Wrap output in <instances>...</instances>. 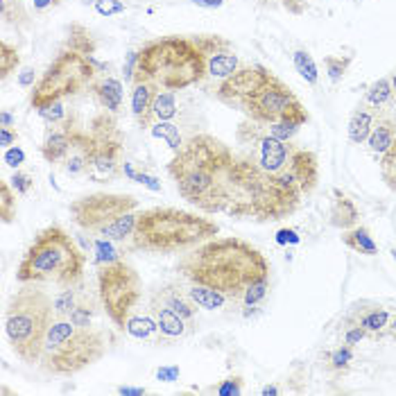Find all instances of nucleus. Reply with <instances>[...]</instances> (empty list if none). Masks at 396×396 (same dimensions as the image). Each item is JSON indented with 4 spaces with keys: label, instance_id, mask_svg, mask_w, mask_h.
Segmentation results:
<instances>
[{
    "label": "nucleus",
    "instance_id": "nucleus-36",
    "mask_svg": "<svg viewBox=\"0 0 396 396\" xmlns=\"http://www.w3.org/2000/svg\"><path fill=\"white\" fill-rule=\"evenodd\" d=\"M390 321V313L383 310V308H376V310H369L360 317V326L367 330V333H378L383 330Z\"/></svg>",
    "mask_w": 396,
    "mask_h": 396
},
{
    "label": "nucleus",
    "instance_id": "nucleus-59",
    "mask_svg": "<svg viewBox=\"0 0 396 396\" xmlns=\"http://www.w3.org/2000/svg\"><path fill=\"white\" fill-rule=\"evenodd\" d=\"M392 88H394V93H396V72H394V77H392Z\"/></svg>",
    "mask_w": 396,
    "mask_h": 396
},
{
    "label": "nucleus",
    "instance_id": "nucleus-35",
    "mask_svg": "<svg viewBox=\"0 0 396 396\" xmlns=\"http://www.w3.org/2000/svg\"><path fill=\"white\" fill-rule=\"evenodd\" d=\"M381 175H383V181L387 184V188L396 190V139L392 143V148L387 150L381 159Z\"/></svg>",
    "mask_w": 396,
    "mask_h": 396
},
{
    "label": "nucleus",
    "instance_id": "nucleus-11",
    "mask_svg": "<svg viewBox=\"0 0 396 396\" xmlns=\"http://www.w3.org/2000/svg\"><path fill=\"white\" fill-rule=\"evenodd\" d=\"M98 297L107 317L120 330H125V324L143 297L139 272L123 258L98 265Z\"/></svg>",
    "mask_w": 396,
    "mask_h": 396
},
{
    "label": "nucleus",
    "instance_id": "nucleus-60",
    "mask_svg": "<svg viewBox=\"0 0 396 396\" xmlns=\"http://www.w3.org/2000/svg\"><path fill=\"white\" fill-rule=\"evenodd\" d=\"M392 328H394V333H396V319H394V324H392Z\"/></svg>",
    "mask_w": 396,
    "mask_h": 396
},
{
    "label": "nucleus",
    "instance_id": "nucleus-3",
    "mask_svg": "<svg viewBox=\"0 0 396 396\" xmlns=\"http://www.w3.org/2000/svg\"><path fill=\"white\" fill-rule=\"evenodd\" d=\"M304 195L270 175L252 157H236L229 170L224 213L238 220L274 222L293 215Z\"/></svg>",
    "mask_w": 396,
    "mask_h": 396
},
{
    "label": "nucleus",
    "instance_id": "nucleus-43",
    "mask_svg": "<svg viewBox=\"0 0 396 396\" xmlns=\"http://www.w3.org/2000/svg\"><path fill=\"white\" fill-rule=\"evenodd\" d=\"M95 12L109 19V16L123 14L125 12V3H120V0H95Z\"/></svg>",
    "mask_w": 396,
    "mask_h": 396
},
{
    "label": "nucleus",
    "instance_id": "nucleus-14",
    "mask_svg": "<svg viewBox=\"0 0 396 396\" xmlns=\"http://www.w3.org/2000/svg\"><path fill=\"white\" fill-rule=\"evenodd\" d=\"M265 66L261 63H252V66H240L231 77L222 79V84L217 86L215 98L220 100L222 104L231 109H242V104L247 102L249 95L254 93V88L258 86V82L265 75Z\"/></svg>",
    "mask_w": 396,
    "mask_h": 396
},
{
    "label": "nucleus",
    "instance_id": "nucleus-58",
    "mask_svg": "<svg viewBox=\"0 0 396 396\" xmlns=\"http://www.w3.org/2000/svg\"><path fill=\"white\" fill-rule=\"evenodd\" d=\"M263 394H279V390H277V387H265Z\"/></svg>",
    "mask_w": 396,
    "mask_h": 396
},
{
    "label": "nucleus",
    "instance_id": "nucleus-42",
    "mask_svg": "<svg viewBox=\"0 0 396 396\" xmlns=\"http://www.w3.org/2000/svg\"><path fill=\"white\" fill-rule=\"evenodd\" d=\"M39 116H41L48 125H57V123H61V120H66V111H63L61 100H57L52 104H48V107L39 109Z\"/></svg>",
    "mask_w": 396,
    "mask_h": 396
},
{
    "label": "nucleus",
    "instance_id": "nucleus-17",
    "mask_svg": "<svg viewBox=\"0 0 396 396\" xmlns=\"http://www.w3.org/2000/svg\"><path fill=\"white\" fill-rule=\"evenodd\" d=\"M79 129L72 125V120L66 118L61 123L50 125L46 132V141L41 145V157L52 166H61L66 157L70 155L72 145H75Z\"/></svg>",
    "mask_w": 396,
    "mask_h": 396
},
{
    "label": "nucleus",
    "instance_id": "nucleus-9",
    "mask_svg": "<svg viewBox=\"0 0 396 396\" xmlns=\"http://www.w3.org/2000/svg\"><path fill=\"white\" fill-rule=\"evenodd\" d=\"M139 208V199L125 192H93L70 204V217L79 229L93 233L98 238L123 242L132 238L139 222L134 211Z\"/></svg>",
    "mask_w": 396,
    "mask_h": 396
},
{
    "label": "nucleus",
    "instance_id": "nucleus-25",
    "mask_svg": "<svg viewBox=\"0 0 396 396\" xmlns=\"http://www.w3.org/2000/svg\"><path fill=\"white\" fill-rule=\"evenodd\" d=\"M150 310H152V315H155L161 335H168V337H181V335H186V319H181L177 313L166 308V306H157V304H152Z\"/></svg>",
    "mask_w": 396,
    "mask_h": 396
},
{
    "label": "nucleus",
    "instance_id": "nucleus-26",
    "mask_svg": "<svg viewBox=\"0 0 396 396\" xmlns=\"http://www.w3.org/2000/svg\"><path fill=\"white\" fill-rule=\"evenodd\" d=\"M342 242L358 254H365V256L378 254V245H376V240L371 238L367 226H353V229H346V233L342 236Z\"/></svg>",
    "mask_w": 396,
    "mask_h": 396
},
{
    "label": "nucleus",
    "instance_id": "nucleus-15",
    "mask_svg": "<svg viewBox=\"0 0 396 396\" xmlns=\"http://www.w3.org/2000/svg\"><path fill=\"white\" fill-rule=\"evenodd\" d=\"M192 41L197 43L201 55H204L206 72L211 77L226 79V77H231L233 72L240 68L238 55L233 52V48H231L229 41H226V39L217 37V34H201V37L192 39Z\"/></svg>",
    "mask_w": 396,
    "mask_h": 396
},
{
    "label": "nucleus",
    "instance_id": "nucleus-38",
    "mask_svg": "<svg viewBox=\"0 0 396 396\" xmlns=\"http://www.w3.org/2000/svg\"><path fill=\"white\" fill-rule=\"evenodd\" d=\"M113 240H107V238H98L93 242V249H95V263L98 265H104V263H113L118 261V252L116 247L111 245Z\"/></svg>",
    "mask_w": 396,
    "mask_h": 396
},
{
    "label": "nucleus",
    "instance_id": "nucleus-37",
    "mask_svg": "<svg viewBox=\"0 0 396 396\" xmlns=\"http://www.w3.org/2000/svg\"><path fill=\"white\" fill-rule=\"evenodd\" d=\"M268 290H270V279H263V281H256L252 283L247 290H245V295H242L240 301L245 304V306H258L263 301L265 297H268Z\"/></svg>",
    "mask_w": 396,
    "mask_h": 396
},
{
    "label": "nucleus",
    "instance_id": "nucleus-46",
    "mask_svg": "<svg viewBox=\"0 0 396 396\" xmlns=\"http://www.w3.org/2000/svg\"><path fill=\"white\" fill-rule=\"evenodd\" d=\"M351 360H353V351H351V346L346 344V346H342V349H337L333 353V358H330V365H333L335 369H342V367L349 365Z\"/></svg>",
    "mask_w": 396,
    "mask_h": 396
},
{
    "label": "nucleus",
    "instance_id": "nucleus-7",
    "mask_svg": "<svg viewBox=\"0 0 396 396\" xmlns=\"http://www.w3.org/2000/svg\"><path fill=\"white\" fill-rule=\"evenodd\" d=\"M208 75L197 43L186 37H164L145 43L136 59L134 79H148L166 91H181Z\"/></svg>",
    "mask_w": 396,
    "mask_h": 396
},
{
    "label": "nucleus",
    "instance_id": "nucleus-44",
    "mask_svg": "<svg viewBox=\"0 0 396 396\" xmlns=\"http://www.w3.org/2000/svg\"><path fill=\"white\" fill-rule=\"evenodd\" d=\"M10 184H12V188L19 192V195H28V192L32 190V186H34V179H32V177L26 175V172H14Z\"/></svg>",
    "mask_w": 396,
    "mask_h": 396
},
{
    "label": "nucleus",
    "instance_id": "nucleus-23",
    "mask_svg": "<svg viewBox=\"0 0 396 396\" xmlns=\"http://www.w3.org/2000/svg\"><path fill=\"white\" fill-rule=\"evenodd\" d=\"M378 118V107L369 109L367 104H362L353 111V116L349 120V141L351 143H365L369 139L371 129Z\"/></svg>",
    "mask_w": 396,
    "mask_h": 396
},
{
    "label": "nucleus",
    "instance_id": "nucleus-19",
    "mask_svg": "<svg viewBox=\"0 0 396 396\" xmlns=\"http://www.w3.org/2000/svg\"><path fill=\"white\" fill-rule=\"evenodd\" d=\"M152 304L166 306V308H170L172 313H177V315H179V317L186 319V321L195 319L197 304L192 301L188 293H181V288H177V286L161 288L159 293L155 295V299H152Z\"/></svg>",
    "mask_w": 396,
    "mask_h": 396
},
{
    "label": "nucleus",
    "instance_id": "nucleus-41",
    "mask_svg": "<svg viewBox=\"0 0 396 396\" xmlns=\"http://www.w3.org/2000/svg\"><path fill=\"white\" fill-rule=\"evenodd\" d=\"M324 63H326V72H328L330 82H339L346 72V68H349L351 57H326Z\"/></svg>",
    "mask_w": 396,
    "mask_h": 396
},
{
    "label": "nucleus",
    "instance_id": "nucleus-47",
    "mask_svg": "<svg viewBox=\"0 0 396 396\" xmlns=\"http://www.w3.org/2000/svg\"><path fill=\"white\" fill-rule=\"evenodd\" d=\"M3 161L7 166H12V168H19L23 161H26V152H23L21 148H7L5 150V157Z\"/></svg>",
    "mask_w": 396,
    "mask_h": 396
},
{
    "label": "nucleus",
    "instance_id": "nucleus-24",
    "mask_svg": "<svg viewBox=\"0 0 396 396\" xmlns=\"http://www.w3.org/2000/svg\"><path fill=\"white\" fill-rule=\"evenodd\" d=\"M355 222H358V208L349 197L335 190L333 208H330V224L337 226V229H351Z\"/></svg>",
    "mask_w": 396,
    "mask_h": 396
},
{
    "label": "nucleus",
    "instance_id": "nucleus-54",
    "mask_svg": "<svg viewBox=\"0 0 396 396\" xmlns=\"http://www.w3.org/2000/svg\"><path fill=\"white\" fill-rule=\"evenodd\" d=\"M19 84L21 86H32V84H34V70H32V68L23 70L21 77H19Z\"/></svg>",
    "mask_w": 396,
    "mask_h": 396
},
{
    "label": "nucleus",
    "instance_id": "nucleus-45",
    "mask_svg": "<svg viewBox=\"0 0 396 396\" xmlns=\"http://www.w3.org/2000/svg\"><path fill=\"white\" fill-rule=\"evenodd\" d=\"M215 392L220 394V396H231V394H240L242 392V381L238 376H233V378H226V381L222 385H217L215 387Z\"/></svg>",
    "mask_w": 396,
    "mask_h": 396
},
{
    "label": "nucleus",
    "instance_id": "nucleus-20",
    "mask_svg": "<svg viewBox=\"0 0 396 396\" xmlns=\"http://www.w3.org/2000/svg\"><path fill=\"white\" fill-rule=\"evenodd\" d=\"M88 164H91V134H86L79 129L75 145H72L66 161L61 164V170L70 177H77V175L88 172Z\"/></svg>",
    "mask_w": 396,
    "mask_h": 396
},
{
    "label": "nucleus",
    "instance_id": "nucleus-33",
    "mask_svg": "<svg viewBox=\"0 0 396 396\" xmlns=\"http://www.w3.org/2000/svg\"><path fill=\"white\" fill-rule=\"evenodd\" d=\"M394 95V88H392V79H378L369 86L367 91V104L371 107H383V104L390 100Z\"/></svg>",
    "mask_w": 396,
    "mask_h": 396
},
{
    "label": "nucleus",
    "instance_id": "nucleus-21",
    "mask_svg": "<svg viewBox=\"0 0 396 396\" xmlns=\"http://www.w3.org/2000/svg\"><path fill=\"white\" fill-rule=\"evenodd\" d=\"M91 93H93L95 102H98L104 111L118 113L120 107H123L125 91H123L120 79H116V77H104V79H100V82H93Z\"/></svg>",
    "mask_w": 396,
    "mask_h": 396
},
{
    "label": "nucleus",
    "instance_id": "nucleus-32",
    "mask_svg": "<svg viewBox=\"0 0 396 396\" xmlns=\"http://www.w3.org/2000/svg\"><path fill=\"white\" fill-rule=\"evenodd\" d=\"M152 113L159 120H172L177 116V100H175V91H161L155 100V107H152Z\"/></svg>",
    "mask_w": 396,
    "mask_h": 396
},
{
    "label": "nucleus",
    "instance_id": "nucleus-10",
    "mask_svg": "<svg viewBox=\"0 0 396 396\" xmlns=\"http://www.w3.org/2000/svg\"><path fill=\"white\" fill-rule=\"evenodd\" d=\"M95 82V61L91 55H84L68 48L59 52L41 75V79L32 86L30 104L37 111L48 107L57 100H63L68 95H77L84 88L93 86Z\"/></svg>",
    "mask_w": 396,
    "mask_h": 396
},
{
    "label": "nucleus",
    "instance_id": "nucleus-40",
    "mask_svg": "<svg viewBox=\"0 0 396 396\" xmlns=\"http://www.w3.org/2000/svg\"><path fill=\"white\" fill-rule=\"evenodd\" d=\"M77 290L66 288L59 297H55V310H57V317H68L70 310L75 308L77 304Z\"/></svg>",
    "mask_w": 396,
    "mask_h": 396
},
{
    "label": "nucleus",
    "instance_id": "nucleus-5",
    "mask_svg": "<svg viewBox=\"0 0 396 396\" xmlns=\"http://www.w3.org/2000/svg\"><path fill=\"white\" fill-rule=\"evenodd\" d=\"M86 254L61 226H46L32 240L16 270L19 283H55L59 288H75L84 279Z\"/></svg>",
    "mask_w": 396,
    "mask_h": 396
},
{
    "label": "nucleus",
    "instance_id": "nucleus-55",
    "mask_svg": "<svg viewBox=\"0 0 396 396\" xmlns=\"http://www.w3.org/2000/svg\"><path fill=\"white\" fill-rule=\"evenodd\" d=\"M118 394H125V396H143L145 390L143 387H118Z\"/></svg>",
    "mask_w": 396,
    "mask_h": 396
},
{
    "label": "nucleus",
    "instance_id": "nucleus-51",
    "mask_svg": "<svg viewBox=\"0 0 396 396\" xmlns=\"http://www.w3.org/2000/svg\"><path fill=\"white\" fill-rule=\"evenodd\" d=\"M367 335V330L362 328V326H355V328H351V330H346V335H344V342L349 344V346H353L355 342H360L362 337Z\"/></svg>",
    "mask_w": 396,
    "mask_h": 396
},
{
    "label": "nucleus",
    "instance_id": "nucleus-56",
    "mask_svg": "<svg viewBox=\"0 0 396 396\" xmlns=\"http://www.w3.org/2000/svg\"><path fill=\"white\" fill-rule=\"evenodd\" d=\"M0 123H3V127H12V123H14L12 113H7V111L0 113Z\"/></svg>",
    "mask_w": 396,
    "mask_h": 396
},
{
    "label": "nucleus",
    "instance_id": "nucleus-2",
    "mask_svg": "<svg viewBox=\"0 0 396 396\" xmlns=\"http://www.w3.org/2000/svg\"><path fill=\"white\" fill-rule=\"evenodd\" d=\"M233 152L229 145L211 134L190 136L175 152L168 164V175L175 181L177 192L188 204L204 213H224L229 170L233 166Z\"/></svg>",
    "mask_w": 396,
    "mask_h": 396
},
{
    "label": "nucleus",
    "instance_id": "nucleus-50",
    "mask_svg": "<svg viewBox=\"0 0 396 396\" xmlns=\"http://www.w3.org/2000/svg\"><path fill=\"white\" fill-rule=\"evenodd\" d=\"M134 181H139V184H143V186H148V188H150V190H155V192L161 190V181L157 179V177H150V175H145V172H136V175H134Z\"/></svg>",
    "mask_w": 396,
    "mask_h": 396
},
{
    "label": "nucleus",
    "instance_id": "nucleus-29",
    "mask_svg": "<svg viewBox=\"0 0 396 396\" xmlns=\"http://www.w3.org/2000/svg\"><path fill=\"white\" fill-rule=\"evenodd\" d=\"M293 61H295V68L297 72L301 75L308 84H317L319 82V70H317V63H315L313 55L308 50H297L293 55Z\"/></svg>",
    "mask_w": 396,
    "mask_h": 396
},
{
    "label": "nucleus",
    "instance_id": "nucleus-13",
    "mask_svg": "<svg viewBox=\"0 0 396 396\" xmlns=\"http://www.w3.org/2000/svg\"><path fill=\"white\" fill-rule=\"evenodd\" d=\"M297 100V95L290 91L286 82L274 75L272 70H265L263 79L249 95L247 102L242 104V113L252 120L254 125H272L288 111V107Z\"/></svg>",
    "mask_w": 396,
    "mask_h": 396
},
{
    "label": "nucleus",
    "instance_id": "nucleus-57",
    "mask_svg": "<svg viewBox=\"0 0 396 396\" xmlns=\"http://www.w3.org/2000/svg\"><path fill=\"white\" fill-rule=\"evenodd\" d=\"M57 0H34V10H46V7L55 5Z\"/></svg>",
    "mask_w": 396,
    "mask_h": 396
},
{
    "label": "nucleus",
    "instance_id": "nucleus-49",
    "mask_svg": "<svg viewBox=\"0 0 396 396\" xmlns=\"http://www.w3.org/2000/svg\"><path fill=\"white\" fill-rule=\"evenodd\" d=\"M16 141H19V134H16L12 127H0V145H3L5 150L16 145Z\"/></svg>",
    "mask_w": 396,
    "mask_h": 396
},
{
    "label": "nucleus",
    "instance_id": "nucleus-34",
    "mask_svg": "<svg viewBox=\"0 0 396 396\" xmlns=\"http://www.w3.org/2000/svg\"><path fill=\"white\" fill-rule=\"evenodd\" d=\"M21 63V55L16 48H12L7 41L0 43V77L7 79L10 72H14Z\"/></svg>",
    "mask_w": 396,
    "mask_h": 396
},
{
    "label": "nucleus",
    "instance_id": "nucleus-31",
    "mask_svg": "<svg viewBox=\"0 0 396 396\" xmlns=\"http://www.w3.org/2000/svg\"><path fill=\"white\" fill-rule=\"evenodd\" d=\"M16 192L10 181H0V217L5 224L14 222L16 217Z\"/></svg>",
    "mask_w": 396,
    "mask_h": 396
},
{
    "label": "nucleus",
    "instance_id": "nucleus-30",
    "mask_svg": "<svg viewBox=\"0 0 396 396\" xmlns=\"http://www.w3.org/2000/svg\"><path fill=\"white\" fill-rule=\"evenodd\" d=\"M152 136H157V139H164L168 143V148L172 152H179L181 150V134H179V127L172 125L170 120H161L159 125L152 127Z\"/></svg>",
    "mask_w": 396,
    "mask_h": 396
},
{
    "label": "nucleus",
    "instance_id": "nucleus-1",
    "mask_svg": "<svg viewBox=\"0 0 396 396\" xmlns=\"http://www.w3.org/2000/svg\"><path fill=\"white\" fill-rule=\"evenodd\" d=\"M177 272L190 283L213 288L233 301H240L252 283L270 279L265 256L242 238H211L201 242L181 258Z\"/></svg>",
    "mask_w": 396,
    "mask_h": 396
},
{
    "label": "nucleus",
    "instance_id": "nucleus-16",
    "mask_svg": "<svg viewBox=\"0 0 396 396\" xmlns=\"http://www.w3.org/2000/svg\"><path fill=\"white\" fill-rule=\"evenodd\" d=\"M254 141L256 143H252V145H256V152H252V155H247V157H252L256 164L265 170V172L281 175L290 164V157H293L295 145L290 141L274 139V136H270L268 132L256 134Z\"/></svg>",
    "mask_w": 396,
    "mask_h": 396
},
{
    "label": "nucleus",
    "instance_id": "nucleus-8",
    "mask_svg": "<svg viewBox=\"0 0 396 396\" xmlns=\"http://www.w3.org/2000/svg\"><path fill=\"white\" fill-rule=\"evenodd\" d=\"M109 349V337L98 326H77L68 317L55 319L39 360L46 374L75 376L100 362Z\"/></svg>",
    "mask_w": 396,
    "mask_h": 396
},
{
    "label": "nucleus",
    "instance_id": "nucleus-12",
    "mask_svg": "<svg viewBox=\"0 0 396 396\" xmlns=\"http://www.w3.org/2000/svg\"><path fill=\"white\" fill-rule=\"evenodd\" d=\"M125 139L113 120V113L104 111L91 123V164L86 177L95 184H109L123 175Z\"/></svg>",
    "mask_w": 396,
    "mask_h": 396
},
{
    "label": "nucleus",
    "instance_id": "nucleus-4",
    "mask_svg": "<svg viewBox=\"0 0 396 396\" xmlns=\"http://www.w3.org/2000/svg\"><path fill=\"white\" fill-rule=\"evenodd\" d=\"M220 226L208 217L181 211V208L157 206L139 213L132 233V249L148 254H181L215 238Z\"/></svg>",
    "mask_w": 396,
    "mask_h": 396
},
{
    "label": "nucleus",
    "instance_id": "nucleus-28",
    "mask_svg": "<svg viewBox=\"0 0 396 396\" xmlns=\"http://www.w3.org/2000/svg\"><path fill=\"white\" fill-rule=\"evenodd\" d=\"M125 330L136 339H152L157 333H161L155 317H129Z\"/></svg>",
    "mask_w": 396,
    "mask_h": 396
},
{
    "label": "nucleus",
    "instance_id": "nucleus-48",
    "mask_svg": "<svg viewBox=\"0 0 396 396\" xmlns=\"http://www.w3.org/2000/svg\"><path fill=\"white\" fill-rule=\"evenodd\" d=\"M157 378L159 381H164V383H175V381H179V367L172 365V367H161L157 371Z\"/></svg>",
    "mask_w": 396,
    "mask_h": 396
},
{
    "label": "nucleus",
    "instance_id": "nucleus-6",
    "mask_svg": "<svg viewBox=\"0 0 396 396\" xmlns=\"http://www.w3.org/2000/svg\"><path fill=\"white\" fill-rule=\"evenodd\" d=\"M55 317V299L39 283H23L5 308V335L10 349L28 365H39Z\"/></svg>",
    "mask_w": 396,
    "mask_h": 396
},
{
    "label": "nucleus",
    "instance_id": "nucleus-22",
    "mask_svg": "<svg viewBox=\"0 0 396 396\" xmlns=\"http://www.w3.org/2000/svg\"><path fill=\"white\" fill-rule=\"evenodd\" d=\"M394 139H396V120L392 116H387V113H378L374 129H371L367 139L369 150L376 152V155H385V152L392 148Z\"/></svg>",
    "mask_w": 396,
    "mask_h": 396
},
{
    "label": "nucleus",
    "instance_id": "nucleus-27",
    "mask_svg": "<svg viewBox=\"0 0 396 396\" xmlns=\"http://www.w3.org/2000/svg\"><path fill=\"white\" fill-rule=\"evenodd\" d=\"M188 295L192 301L197 304V308H204V310H220L226 304V297L222 293H217V290L206 288V286H197V283H192Z\"/></svg>",
    "mask_w": 396,
    "mask_h": 396
},
{
    "label": "nucleus",
    "instance_id": "nucleus-52",
    "mask_svg": "<svg viewBox=\"0 0 396 396\" xmlns=\"http://www.w3.org/2000/svg\"><path fill=\"white\" fill-rule=\"evenodd\" d=\"M190 3L201 7V10H217V7L224 5V0H190Z\"/></svg>",
    "mask_w": 396,
    "mask_h": 396
},
{
    "label": "nucleus",
    "instance_id": "nucleus-53",
    "mask_svg": "<svg viewBox=\"0 0 396 396\" xmlns=\"http://www.w3.org/2000/svg\"><path fill=\"white\" fill-rule=\"evenodd\" d=\"M277 240L281 242V245H286V242H299L297 233H295L293 229H281L279 236H277Z\"/></svg>",
    "mask_w": 396,
    "mask_h": 396
},
{
    "label": "nucleus",
    "instance_id": "nucleus-39",
    "mask_svg": "<svg viewBox=\"0 0 396 396\" xmlns=\"http://www.w3.org/2000/svg\"><path fill=\"white\" fill-rule=\"evenodd\" d=\"M91 317H93V306L91 301H86V299H79L75 308L68 315V319L77 326H91Z\"/></svg>",
    "mask_w": 396,
    "mask_h": 396
},
{
    "label": "nucleus",
    "instance_id": "nucleus-18",
    "mask_svg": "<svg viewBox=\"0 0 396 396\" xmlns=\"http://www.w3.org/2000/svg\"><path fill=\"white\" fill-rule=\"evenodd\" d=\"M157 84L148 82V79H134V88H132V113L136 118V123L145 129H152V120H155V113H152V107H155L157 100Z\"/></svg>",
    "mask_w": 396,
    "mask_h": 396
}]
</instances>
